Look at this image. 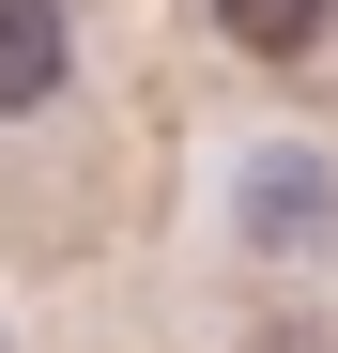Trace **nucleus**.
Listing matches in <instances>:
<instances>
[{
	"instance_id": "3",
	"label": "nucleus",
	"mask_w": 338,
	"mask_h": 353,
	"mask_svg": "<svg viewBox=\"0 0 338 353\" xmlns=\"http://www.w3.org/2000/svg\"><path fill=\"white\" fill-rule=\"evenodd\" d=\"M215 31H231L246 62H308V46L338 31V0H215Z\"/></svg>"
},
{
	"instance_id": "2",
	"label": "nucleus",
	"mask_w": 338,
	"mask_h": 353,
	"mask_svg": "<svg viewBox=\"0 0 338 353\" xmlns=\"http://www.w3.org/2000/svg\"><path fill=\"white\" fill-rule=\"evenodd\" d=\"M323 200H338L323 154H261V169H246V230H261V246H323V230H338Z\"/></svg>"
},
{
	"instance_id": "1",
	"label": "nucleus",
	"mask_w": 338,
	"mask_h": 353,
	"mask_svg": "<svg viewBox=\"0 0 338 353\" xmlns=\"http://www.w3.org/2000/svg\"><path fill=\"white\" fill-rule=\"evenodd\" d=\"M62 77H77V31H62V0H0V123L62 108Z\"/></svg>"
}]
</instances>
